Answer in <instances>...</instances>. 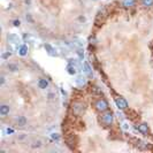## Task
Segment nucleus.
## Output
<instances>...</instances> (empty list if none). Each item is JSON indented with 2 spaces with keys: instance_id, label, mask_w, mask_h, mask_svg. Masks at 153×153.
Segmentation results:
<instances>
[{
  "instance_id": "nucleus-1",
  "label": "nucleus",
  "mask_w": 153,
  "mask_h": 153,
  "mask_svg": "<svg viewBox=\"0 0 153 153\" xmlns=\"http://www.w3.org/2000/svg\"><path fill=\"white\" fill-rule=\"evenodd\" d=\"M7 40H8L9 44L15 45L18 48L21 46V38H20L18 35H15V34H9V35L7 36Z\"/></svg>"
},
{
  "instance_id": "nucleus-2",
  "label": "nucleus",
  "mask_w": 153,
  "mask_h": 153,
  "mask_svg": "<svg viewBox=\"0 0 153 153\" xmlns=\"http://www.w3.org/2000/svg\"><path fill=\"white\" fill-rule=\"evenodd\" d=\"M95 106H96L97 111L99 112H106L108 109V102L105 99H99L95 104Z\"/></svg>"
},
{
  "instance_id": "nucleus-3",
  "label": "nucleus",
  "mask_w": 153,
  "mask_h": 153,
  "mask_svg": "<svg viewBox=\"0 0 153 153\" xmlns=\"http://www.w3.org/2000/svg\"><path fill=\"white\" fill-rule=\"evenodd\" d=\"M113 119H114V116H113L112 112H105L101 116V121L106 126H111L113 123Z\"/></svg>"
},
{
  "instance_id": "nucleus-4",
  "label": "nucleus",
  "mask_w": 153,
  "mask_h": 153,
  "mask_svg": "<svg viewBox=\"0 0 153 153\" xmlns=\"http://www.w3.org/2000/svg\"><path fill=\"white\" fill-rule=\"evenodd\" d=\"M115 104H116V106H117L120 109H127V108H128V102H127V100H126L124 98H122V97L115 98Z\"/></svg>"
},
{
  "instance_id": "nucleus-5",
  "label": "nucleus",
  "mask_w": 153,
  "mask_h": 153,
  "mask_svg": "<svg viewBox=\"0 0 153 153\" xmlns=\"http://www.w3.org/2000/svg\"><path fill=\"white\" fill-rule=\"evenodd\" d=\"M84 111H85V106H84L83 104H81V102H75V104L73 105V112H74V114L79 115V114H82Z\"/></svg>"
},
{
  "instance_id": "nucleus-6",
  "label": "nucleus",
  "mask_w": 153,
  "mask_h": 153,
  "mask_svg": "<svg viewBox=\"0 0 153 153\" xmlns=\"http://www.w3.org/2000/svg\"><path fill=\"white\" fill-rule=\"evenodd\" d=\"M44 47H45L46 52H47L51 57H57L58 54H59V53H58V52H59V51H58V48L53 47V46H52V45H50V44H45V45H44Z\"/></svg>"
},
{
  "instance_id": "nucleus-7",
  "label": "nucleus",
  "mask_w": 153,
  "mask_h": 153,
  "mask_svg": "<svg viewBox=\"0 0 153 153\" xmlns=\"http://www.w3.org/2000/svg\"><path fill=\"white\" fill-rule=\"evenodd\" d=\"M83 72L86 74V76H92V68H91V66H90V63L88 61H85L84 65H83Z\"/></svg>"
},
{
  "instance_id": "nucleus-8",
  "label": "nucleus",
  "mask_w": 153,
  "mask_h": 153,
  "mask_svg": "<svg viewBox=\"0 0 153 153\" xmlns=\"http://www.w3.org/2000/svg\"><path fill=\"white\" fill-rule=\"evenodd\" d=\"M43 145H44V140H43V139H40V138L32 140V142H31V144H30V146H31L32 149H39V147H41Z\"/></svg>"
},
{
  "instance_id": "nucleus-9",
  "label": "nucleus",
  "mask_w": 153,
  "mask_h": 153,
  "mask_svg": "<svg viewBox=\"0 0 153 153\" xmlns=\"http://www.w3.org/2000/svg\"><path fill=\"white\" fill-rule=\"evenodd\" d=\"M138 130H139V133L143 135H147L149 134V126H147V123H142V124H139V127H138Z\"/></svg>"
},
{
  "instance_id": "nucleus-10",
  "label": "nucleus",
  "mask_w": 153,
  "mask_h": 153,
  "mask_svg": "<svg viewBox=\"0 0 153 153\" xmlns=\"http://www.w3.org/2000/svg\"><path fill=\"white\" fill-rule=\"evenodd\" d=\"M15 122H16V124H18L19 127H24V126L27 124V119H25L24 116L20 115V116H18V117L15 119Z\"/></svg>"
},
{
  "instance_id": "nucleus-11",
  "label": "nucleus",
  "mask_w": 153,
  "mask_h": 153,
  "mask_svg": "<svg viewBox=\"0 0 153 153\" xmlns=\"http://www.w3.org/2000/svg\"><path fill=\"white\" fill-rule=\"evenodd\" d=\"M76 84L78 86H83V85H85V83H86V79H85V77L83 76V75H79V76L76 77Z\"/></svg>"
},
{
  "instance_id": "nucleus-12",
  "label": "nucleus",
  "mask_w": 153,
  "mask_h": 153,
  "mask_svg": "<svg viewBox=\"0 0 153 153\" xmlns=\"http://www.w3.org/2000/svg\"><path fill=\"white\" fill-rule=\"evenodd\" d=\"M9 106L8 105H1V107H0V114L2 115V116H6V115L9 113Z\"/></svg>"
},
{
  "instance_id": "nucleus-13",
  "label": "nucleus",
  "mask_w": 153,
  "mask_h": 153,
  "mask_svg": "<svg viewBox=\"0 0 153 153\" xmlns=\"http://www.w3.org/2000/svg\"><path fill=\"white\" fill-rule=\"evenodd\" d=\"M19 54L21 57H24L28 54V46L27 45H21L19 47Z\"/></svg>"
},
{
  "instance_id": "nucleus-14",
  "label": "nucleus",
  "mask_w": 153,
  "mask_h": 153,
  "mask_svg": "<svg viewBox=\"0 0 153 153\" xmlns=\"http://www.w3.org/2000/svg\"><path fill=\"white\" fill-rule=\"evenodd\" d=\"M68 62H69L70 65H73L74 67H76L77 69H81V62H79V60L70 58V59H68Z\"/></svg>"
},
{
  "instance_id": "nucleus-15",
  "label": "nucleus",
  "mask_w": 153,
  "mask_h": 153,
  "mask_svg": "<svg viewBox=\"0 0 153 153\" xmlns=\"http://www.w3.org/2000/svg\"><path fill=\"white\" fill-rule=\"evenodd\" d=\"M77 69L76 67H74L73 65H70V63H68V66H67V72H68V74H70V75H75L77 73Z\"/></svg>"
},
{
  "instance_id": "nucleus-16",
  "label": "nucleus",
  "mask_w": 153,
  "mask_h": 153,
  "mask_svg": "<svg viewBox=\"0 0 153 153\" xmlns=\"http://www.w3.org/2000/svg\"><path fill=\"white\" fill-rule=\"evenodd\" d=\"M7 68H8V70H11L12 73L19 72V66H18L16 63H8V65H7Z\"/></svg>"
},
{
  "instance_id": "nucleus-17",
  "label": "nucleus",
  "mask_w": 153,
  "mask_h": 153,
  "mask_svg": "<svg viewBox=\"0 0 153 153\" xmlns=\"http://www.w3.org/2000/svg\"><path fill=\"white\" fill-rule=\"evenodd\" d=\"M38 86L40 88V89H46L47 86H48V82L46 81V79H44V78H40L38 81Z\"/></svg>"
},
{
  "instance_id": "nucleus-18",
  "label": "nucleus",
  "mask_w": 153,
  "mask_h": 153,
  "mask_svg": "<svg viewBox=\"0 0 153 153\" xmlns=\"http://www.w3.org/2000/svg\"><path fill=\"white\" fill-rule=\"evenodd\" d=\"M75 51H76V54L78 55V59H79V60H83V59H84V51H83V47H76Z\"/></svg>"
},
{
  "instance_id": "nucleus-19",
  "label": "nucleus",
  "mask_w": 153,
  "mask_h": 153,
  "mask_svg": "<svg viewBox=\"0 0 153 153\" xmlns=\"http://www.w3.org/2000/svg\"><path fill=\"white\" fill-rule=\"evenodd\" d=\"M73 43H74L75 47H83V40H82V39L74 37V38H73Z\"/></svg>"
},
{
  "instance_id": "nucleus-20",
  "label": "nucleus",
  "mask_w": 153,
  "mask_h": 153,
  "mask_svg": "<svg viewBox=\"0 0 153 153\" xmlns=\"http://www.w3.org/2000/svg\"><path fill=\"white\" fill-rule=\"evenodd\" d=\"M91 92H92L93 95H101V93H102L101 89L98 88V86H92V88H91Z\"/></svg>"
},
{
  "instance_id": "nucleus-21",
  "label": "nucleus",
  "mask_w": 153,
  "mask_h": 153,
  "mask_svg": "<svg viewBox=\"0 0 153 153\" xmlns=\"http://www.w3.org/2000/svg\"><path fill=\"white\" fill-rule=\"evenodd\" d=\"M123 6L124 7H131L135 5V0H123Z\"/></svg>"
},
{
  "instance_id": "nucleus-22",
  "label": "nucleus",
  "mask_w": 153,
  "mask_h": 153,
  "mask_svg": "<svg viewBox=\"0 0 153 153\" xmlns=\"http://www.w3.org/2000/svg\"><path fill=\"white\" fill-rule=\"evenodd\" d=\"M142 4L145 7H151L153 5V0H142Z\"/></svg>"
},
{
  "instance_id": "nucleus-23",
  "label": "nucleus",
  "mask_w": 153,
  "mask_h": 153,
  "mask_svg": "<svg viewBox=\"0 0 153 153\" xmlns=\"http://www.w3.org/2000/svg\"><path fill=\"white\" fill-rule=\"evenodd\" d=\"M2 133H4V135L14 134V129H12V128H6V129H4V130H2Z\"/></svg>"
},
{
  "instance_id": "nucleus-24",
  "label": "nucleus",
  "mask_w": 153,
  "mask_h": 153,
  "mask_svg": "<svg viewBox=\"0 0 153 153\" xmlns=\"http://www.w3.org/2000/svg\"><path fill=\"white\" fill-rule=\"evenodd\" d=\"M51 137H52L54 140H59V139H60V136H59V134H55V133L51 135Z\"/></svg>"
},
{
  "instance_id": "nucleus-25",
  "label": "nucleus",
  "mask_w": 153,
  "mask_h": 153,
  "mask_svg": "<svg viewBox=\"0 0 153 153\" xmlns=\"http://www.w3.org/2000/svg\"><path fill=\"white\" fill-rule=\"evenodd\" d=\"M13 24H14V27H19V25H20V21H19V20H15V21L13 22Z\"/></svg>"
},
{
  "instance_id": "nucleus-26",
  "label": "nucleus",
  "mask_w": 153,
  "mask_h": 153,
  "mask_svg": "<svg viewBox=\"0 0 153 153\" xmlns=\"http://www.w3.org/2000/svg\"><path fill=\"white\" fill-rule=\"evenodd\" d=\"M48 99H54V95H53V93H50V95H48Z\"/></svg>"
},
{
  "instance_id": "nucleus-27",
  "label": "nucleus",
  "mask_w": 153,
  "mask_h": 153,
  "mask_svg": "<svg viewBox=\"0 0 153 153\" xmlns=\"http://www.w3.org/2000/svg\"><path fill=\"white\" fill-rule=\"evenodd\" d=\"M5 83V76H1V85Z\"/></svg>"
},
{
  "instance_id": "nucleus-28",
  "label": "nucleus",
  "mask_w": 153,
  "mask_h": 153,
  "mask_svg": "<svg viewBox=\"0 0 153 153\" xmlns=\"http://www.w3.org/2000/svg\"><path fill=\"white\" fill-rule=\"evenodd\" d=\"M123 129H128V124L127 123H123Z\"/></svg>"
}]
</instances>
